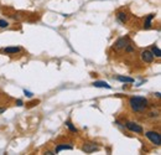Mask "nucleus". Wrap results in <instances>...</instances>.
<instances>
[{
	"label": "nucleus",
	"mask_w": 161,
	"mask_h": 155,
	"mask_svg": "<svg viewBox=\"0 0 161 155\" xmlns=\"http://www.w3.org/2000/svg\"><path fill=\"white\" fill-rule=\"evenodd\" d=\"M129 104L134 112H142L148 108L149 102L144 97H131L129 101Z\"/></svg>",
	"instance_id": "nucleus-1"
},
{
	"label": "nucleus",
	"mask_w": 161,
	"mask_h": 155,
	"mask_svg": "<svg viewBox=\"0 0 161 155\" xmlns=\"http://www.w3.org/2000/svg\"><path fill=\"white\" fill-rule=\"evenodd\" d=\"M146 138L155 145H160L161 144V135L157 132H146L145 133Z\"/></svg>",
	"instance_id": "nucleus-2"
},
{
	"label": "nucleus",
	"mask_w": 161,
	"mask_h": 155,
	"mask_svg": "<svg viewBox=\"0 0 161 155\" xmlns=\"http://www.w3.org/2000/svg\"><path fill=\"white\" fill-rule=\"evenodd\" d=\"M125 127L128 128L130 132H133V133H137V134H142V133H144L142 127L139 125L138 123H134V122H126Z\"/></svg>",
	"instance_id": "nucleus-3"
},
{
	"label": "nucleus",
	"mask_w": 161,
	"mask_h": 155,
	"mask_svg": "<svg viewBox=\"0 0 161 155\" xmlns=\"http://www.w3.org/2000/svg\"><path fill=\"white\" fill-rule=\"evenodd\" d=\"M97 150H99V148H98V145H96L94 143H86V144L83 145V151L87 153V154L94 153Z\"/></svg>",
	"instance_id": "nucleus-4"
},
{
	"label": "nucleus",
	"mask_w": 161,
	"mask_h": 155,
	"mask_svg": "<svg viewBox=\"0 0 161 155\" xmlns=\"http://www.w3.org/2000/svg\"><path fill=\"white\" fill-rule=\"evenodd\" d=\"M141 59H142L144 62L151 63L152 61H154V55H152L151 51H142L141 52Z\"/></svg>",
	"instance_id": "nucleus-5"
},
{
	"label": "nucleus",
	"mask_w": 161,
	"mask_h": 155,
	"mask_svg": "<svg viewBox=\"0 0 161 155\" xmlns=\"http://www.w3.org/2000/svg\"><path fill=\"white\" fill-rule=\"evenodd\" d=\"M128 44H129V39L128 37H122V39L118 40L114 45H115V48L120 50V48H125L126 46H128Z\"/></svg>",
	"instance_id": "nucleus-6"
},
{
	"label": "nucleus",
	"mask_w": 161,
	"mask_h": 155,
	"mask_svg": "<svg viewBox=\"0 0 161 155\" xmlns=\"http://www.w3.org/2000/svg\"><path fill=\"white\" fill-rule=\"evenodd\" d=\"M93 86L97 87V88H108V89H111V85H108L105 81H96V82H93Z\"/></svg>",
	"instance_id": "nucleus-7"
},
{
	"label": "nucleus",
	"mask_w": 161,
	"mask_h": 155,
	"mask_svg": "<svg viewBox=\"0 0 161 155\" xmlns=\"http://www.w3.org/2000/svg\"><path fill=\"white\" fill-rule=\"evenodd\" d=\"M73 146L72 145H67V144H60L56 146V153H60L62 150H72Z\"/></svg>",
	"instance_id": "nucleus-8"
},
{
	"label": "nucleus",
	"mask_w": 161,
	"mask_h": 155,
	"mask_svg": "<svg viewBox=\"0 0 161 155\" xmlns=\"http://www.w3.org/2000/svg\"><path fill=\"white\" fill-rule=\"evenodd\" d=\"M116 19L119 20L120 22L125 24L126 21H128V15H126V13H123V11H119L116 14Z\"/></svg>",
	"instance_id": "nucleus-9"
},
{
	"label": "nucleus",
	"mask_w": 161,
	"mask_h": 155,
	"mask_svg": "<svg viewBox=\"0 0 161 155\" xmlns=\"http://www.w3.org/2000/svg\"><path fill=\"white\" fill-rule=\"evenodd\" d=\"M155 18V15L154 14H150L148 18H146V20H145V22H144V29H150L151 27V20Z\"/></svg>",
	"instance_id": "nucleus-10"
},
{
	"label": "nucleus",
	"mask_w": 161,
	"mask_h": 155,
	"mask_svg": "<svg viewBox=\"0 0 161 155\" xmlns=\"http://www.w3.org/2000/svg\"><path fill=\"white\" fill-rule=\"evenodd\" d=\"M20 50H21L20 47H5L3 51L5 53H18V52H20Z\"/></svg>",
	"instance_id": "nucleus-11"
},
{
	"label": "nucleus",
	"mask_w": 161,
	"mask_h": 155,
	"mask_svg": "<svg viewBox=\"0 0 161 155\" xmlns=\"http://www.w3.org/2000/svg\"><path fill=\"white\" fill-rule=\"evenodd\" d=\"M116 79L120 81V82H124V83H134V79L131 77H126V76H118Z\"/></svg>",
	"instance_id": "nucleus-12"
},
{
	"label": "nucleus",
	"mask_w": 161,
	"mask_h": 155,
	"mask_svg": "<svg viewBox=\"0 0 161 155\" xmlns=\"http://www.w3.org/2000/svg\"><path fill=\"white\" fill-rule=\"evenodd\" d=\"M151 52H152V55L154 56H156V57H160L161 56V51H160V48L157 47V46H152V48H151Z\"/></svg>",
	"instance_id": "nucleus-13"
},
{
	"label": "nucleus",
	"mask_w": 161,
	"mask_h": 155,
	"mask_svg": "<svg viewBox=\"0 0 161 155\" xmlns=\"http://www.w3.org/2000/svg\"><path fill=\"white\" fill-rule=\"evenodd\" d=\"M66 125L68 127V129L71 130V132H73V133H76V132H77V129H76V127H74V125L71 123L70 120H67V122H66Z\"/></svg>",
	"instance_id": "nucleus-14"
},
{
	"label": "nucleus",
	"mask_w": 161,
	"mask_h": 155,
	"mask_svg": "<svg viewBox=\"0 0 161 155\" xmlns=\"http://www.w3.org/2000/svg\"><path fill=\"white\" fill-rule=\"evenodd\" d=\"M9 26V22L5 20H0V27H7Z\"/></svg>",
	"instance_id": "nucleus-15"
},
{
	"label": "nucleus",
	"mask_w": 161,
	"mask_h": 155,
	"mask_svg": "<svg viewBox=\"0 0 161 155\" xmlns=\"http://www.w3.org/2000/svg\"><path fill=\"white\" fill-rule=\"evenodd\" d=\"M24 93H25V96H26V97H29V98H31V97H32V93L29 92V91H26V89L24 91Z\"/></svg>",
	"instance_id": "nucleus-16"
},
{
	"label": "nucleus",
	"mask_w": 161,
	"mask_h": 155,
	"mask_svg": "<svg viewBox=\"0 0 161 155\" xmlns=\"http://www.w3.org/2000/svg\"><path fill=\"white\" fill-rule=\"evenodd\" d=\"M125 50H126V51H128V52H133V50H134V48H133V47H131V46H130V45L128 44V46H126V47H125Z\"/></svg>",
	"instance_id": "nucleus-17"
},
{
	"label": "nucleus",
	"mask_w": 161,
	"mask_h": 155,
	"mask_svg": "<svg viewBox=\"0 0 161 155\" xmlns=\"http://www.w3.org/2000/svg\"><path fill=\"white\" fill-rule=\"evenodd\" d=\"M16 104H18L19 107H22V105H24V103H22V101H21V99H18V101H16Z\"/></svg>",
	"instance_id": "nucleus-18"
},
{
	"label": "nucleus",
	"mask_w": 161,
	"mask_h": 155,
	"mask_svg": "<svg viewBox=\"0 0 161 155\" xmlns=\"http://www.w3.org/2000/svg\"><path fill=\"white\" fill-rule=\"evenodd\" d=\"M150 117H151V118H154V117L156 118V117H157V113H154V112H151V113H150Z\"/></svg>",
	"instance_id": "nucleus-19"
},
{
	"label": "nucleus",
	"mask_w": 161,
	"mask_h": 155,
	"mask_svg": "<svg viewBox=\"0 0 161 155\" xmlns=\"http://www.w3.org/2000/svg\"><path fill=\"white\" fill-rule=\"evenodd\" d=\"M5 111H6V108H0V114H3Z\"/></svg>",
	"instance_id": "nucleus-20"
},
{
	"label": "nucleus",
	"mask_w": 161,
	"mask_h": 155,
	"mask_svg": "<svg viewBox=\"0 0 161 155\" xmlns=\"http://www.w3.org/2000/svg\"><path fill=\"white\" fill-rule=\"evenodd\" d=\"M45 154H46V155H53V153H52V151H46Z\"/></svg>",
	"instance_id": "nucleus-21"
}]
</instances>
